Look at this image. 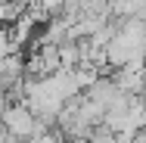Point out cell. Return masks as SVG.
Masks as SVG:
<instances>
[{
	"label": "cell",
	"mask_w": 146,
	"mask_h": 143,
	"mask_svg": "<svg viewBox=\"0 0 146 143\" xmlns=\"http://www.w3.org/2000/svg\"><path fill=\"white\" fill-rule=\"evenodd\" d=\"M22 81H25V53L16 50V53L0 59V93L22 87Z\"/></svg>",
	"instance_id": "obj_2"
},
{
	"label": "cell",
	"mask_w": 146,
	"mask_h": 143,
	"mask_svg": "<svg viewBox=\"0 0 146 143\" xmlns=\"http://www.w3.org/2000/svg\"><path fill=\"white\" fill-rule=\"evenodd\" d=\"M25 9H28L25 0H0V25H13Z\"/></svg>",
	"instance_id": "obj_3"
},
{
	"label": "cell",
	"mask_w": 146,
	"mask_h": 143,
	"mask_svg": "<svg viewBox=\"0 0 146 143\" xmlns=\"http://www.w3.org/2000/svg\"><path fill=\"white\" fill-rule=\"evenodd\" d=\"M3 128H6L16 140L22 143V140H28L31 134H37L40 128H50V124L37 121L25 103H9V106H6V112H3Z\"/></svg>",
	"instance_id": "obj_1"
},
{
	"label": "cell",
	"mask_w": 146,
	"mask_h": 143,
	"mask_svg": "<svg viewBox=\"0 0 146 143\" xmlns=\"http://www.w3.org/2000/svg\"><path fill=\"white\" fill-rule=\"evenodd\" d=\"M19 47L13 44V34H9V25H0V59L9 56V53H16Z\"/></svg>",
	"instance_id": "obj_4"
},
{
	"label": "cell",
	"mask_w": 146,
	"mask_h": 143,
	"mask_svg": "<svg viewBox=\"0 0 146 143\" xmlns=\"http://www.w3.org/2000/svg\"><path fill=\"white\" fill-rule=\"evenodd\" d=\"M65 143H87V140H65Z\"/></svg>",
	"instance_id": "obj_5"
}]
</instances>
